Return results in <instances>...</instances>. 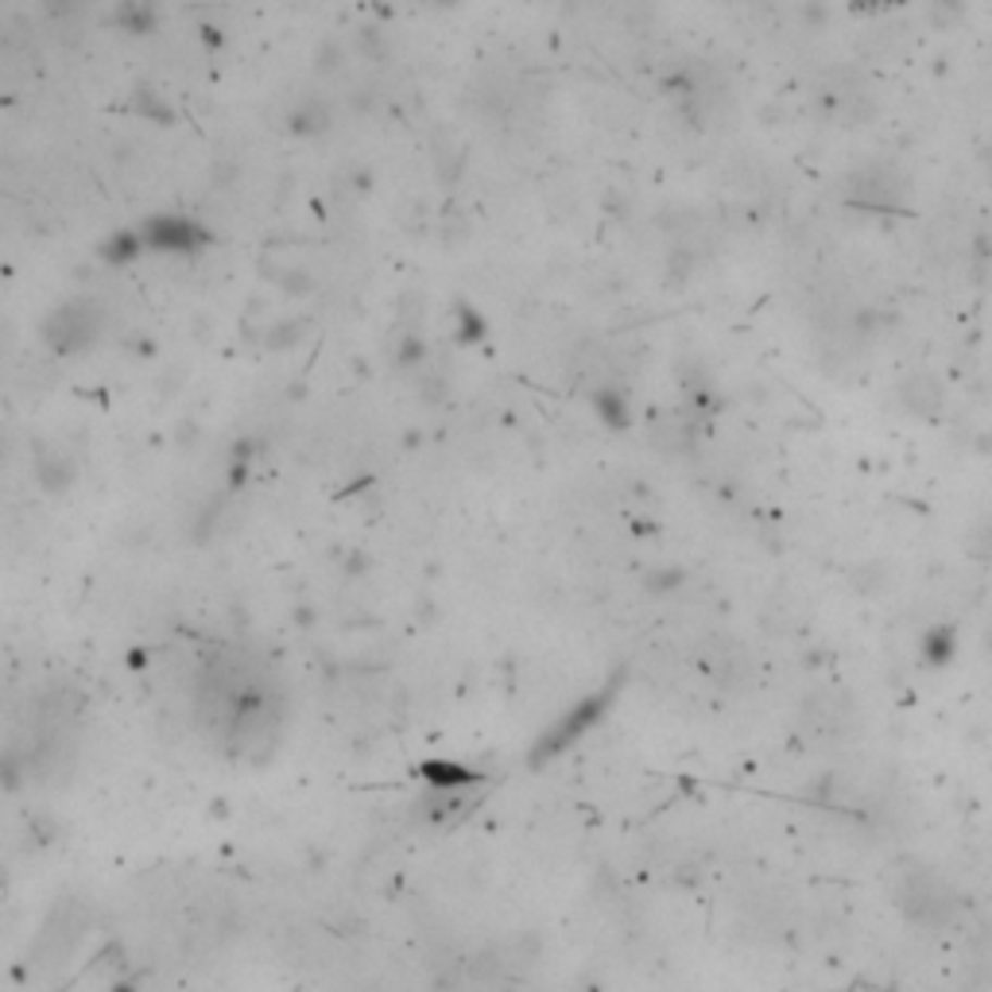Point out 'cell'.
I'll return each mask as SVG.
<instances>
[{
	"label": "cell",
	"mask_w": 992,
	"mask_h": 992,
	"mask_svg": "<svg viewBox=\"0 0 992 992\" xmlns=\"http://www.w3.org/2000/svg\"><path fill=\"white\" fill-rule=\"evenodd\" d=\"M148 248H144V237L140 230H116L113 237H106L98 245V257L106 260L109 268H128L136 264V260L144 257Z\"/></svg>",
	"instance_id": "cell-9"
},
{
	"label": "cell",
	"mask_w": 992,
	"mask_h": 992,
	"mask_svg": "<svg viewBox=\"0 0 992 992\" xmlns=\"http://www.w3.org/2000/svg\"><path fill=\"white\" fill-rule=\"evenodd\" d=\"M485 337H488L485 314H481L473 302L461 299L458 307H454V342H458V346H481Z\"/></svg>",
	"instance_id": "cell-11"
},
{
	"label": "cell",
	"mask_w": 992,
	"mask_h": 992,
	"mask_svg": "<svg viewBox=\"0 0 992 992\" xmlns=\"http://www.w3.org/2000/svg\"><path fill=\"white\" fill-rule=\"evenodd\" d=\"M962 16H966L962 0H934V9H930V24L934 27H954Z\"/></svg>",
	"instance_id": "cell-16"
},
{
	"label": "cell",
	"mask_w": 992,
	"mask_h": 992,
	"mask_svg": "<svg viewBox=\"0 0 992 992\" xmlns=\"http://www.w3.org/2000/svg\"><path fill=\"white\" fill-rule=\"evenodd\" d=\"M594 411L605 426H612V431H624V426L632 423L629 396H624L620 388H597L594 392Z\"/></svg>",
	"instance_id": "cell-12"
},
{
	"label": "cell",
	"mask_w": 992,
	"mask_h": 992,
	"mask_svg": "<svg viewBox=\"0 0 992 992\" xmlns=\"http://www.w3.org/2000/svg\"><path fill=\"white\" fill-rule=\"evenodd\" d=\"M423 357H426L423 337L408 334V337H404V342H399V349H396V361H399V369H416V364H423Z\"/></svg>",
	"instance_id": "cell-17"
},
{
	"label": "cell",
	"mask_w": 992,
	"mask_h": 992,
	"mask_svg": "<svg viewBox=\"0 0 992 992\" xmlns=\"http://www.w3.org/2000/svg\"><path fill=\"white\" fill-rule=\"evenodd\" d=\"M307 334V322H295V319H284L280 326H272V334H268V346H275V349H284V346H295L299 337Z\"/></svg>",
	"instance_id": "cell-14"
},
{
	"label": "cell",
	"mask_w": 992,
	"mask_h": 992,
	"mask_svg": "<svg viewBox=\"0 0 992 992\" xmlns=\"http://www.w3.org/2000/svg\"><path fill=\"white\" fill-rule=\"evenodd\" d=\"M133 113L140 116V121H148V124H160V128H168V124L178 121L175 109H171V101L163 98L160 89H151V86H136L133 89Z\"/></svg>",
	"instance_id": "cell-10"
},
{
	"label": "cell",
	"mask_w": 992,
	"mask_h": 992,
	"mask_svg": "<svg viewBox=\"0 0 992 992\" xmlns=\"http://www.w3.org/2000/svg\"><path fill=\"white\" fill-rule=\"evenodd\" d=\"M337 66H342V47H337V44H326V47L319 51V71L326 74V71H337Z\"/></svg>",
	"instance_id": "cell-20"
},
{
	"label": "cell",
	"mask_w": 992,
	"mask_h": 992,
	"mask_svg": "<svg viewBox=\"0 0 992 992\" xmlns=\"http://www.w3.org/2000/svg\"><path fill=\"white\" fill-rule=\"evenodd\" d=\"M423 776L434 783V788H458V783H473L478 776L466 768H458V764H438V760H426L423 764Z\"/></svg>",
	"instance_id": "cell-13"
},
{
	"label": "cell",
	"mask_w": 992,
	"mask_h": 992,
	"mask_svg": "<svg viewBox=\"0 0 992 992\" xmlns=\"http://www.w3.org/2000/svg\"><path fill=\"white\" fill-rule=\"evenodd\" d=\"M895 904L904 907V915L912 922L922 927H942V922L954 919L957 912V895L942 884L934 872H907L904 884H900V900Z\"/></svg>",
	"instance_id": "cell-2"
},
{
	"label": "cell",
	"mask_w": 992,
	"mask_h": 992,
	"mask_svg": "<svg viewBox=\"0 0 992 992\" xmlns=\"http://www.w3.org/2000/svg\"><path fill=\"white\" fill-rule=\"evenodd\" d=\"M144 237L148 252H163V257H195L210 245V230L198 225L186 213H156L144 225H136Z\"/></svg>",
	"instance_id": "cell-3"
},
{
	"label": "cell",
	"mask_w": 992,
	"mask_h": 992,
	"mask_svg": "<svg viewBox=\"0 0 992 992\" xmlns=\"http://www.w3.org/2000/svg\"><path fill=\"white\" fill-rule=\"evenodd\" d=\"M106 330H109V310L101 307L98 299H89V295L59 302V307H54L51 314L39 322V337H44V346L59 357L89 354V349L106 337Z\"/></svg>",
	"instance_id": "cell-1"
},
{
	"label": "cell",
	"mask_w": 992,
	"mask_h": 992,
	"mask_svg": "<svg viewBox=\"0 0 992 992\" xmlns=\"http://www.w3.org/2000/svg\"><path fill=\"white\" fill-rule=\"evenodd\" d=\"M82 9H86V0H44V12L51 20H74L82 16Z\"/></svg>",
	"instance_id": "cell-18"
},
{
	"label": "cell",
	"mask_w": 992,
	"mask_h": 992,
	"mask_svg": "<svg viewBox=\"0 0 992 992\" xmlns=\"http://www.w3.org/2000/svg\"><path fill=\"white\" fill-rule=\"evenodd\" d=\"M0 458H4V434H0Z\"/></svg>",
	"instance_id": "cell-23"
},
{
	"label": "cell",
	"mask_w": 992,
	"mask_h": 992,
	"mask_svg": "<svg viewBox=\"0 0 992 992\" xmlns=\"http://www.w3.org/2000/svg\"><path fill=\"white\" fill-rule=\"evenodd\" d=\"M357 51L369 54V59H384V51H388V47L381 44V32H376V27H364L361 36H357Z\"/></svg>",
	"instance_id": "cell-19"
},
{
	"label": "cell",
	"mask_w": 992,
	"mask_h": 992,
	"mask_svg": "<svg viewBox=\"0 0 992 992\" xmlns=\"http://www.w3.org/2000/svg\"><path fill=\"white\" fill-rule=\"evenodd\" d=\"M907 178L892 168H865L850 178V202L872 213H895L904 210Z\"/></svg>",
	"instance_id": "cell-4"
},
{
	"label": "cell",
	"mask_w": 992,
	"mask_h": 992,
	"mask_svg": "<svg viewBox=\"0 0 992 992\" xmlns=\"http://www.w3.org/2000/svg\"><path fill=\"white\" fill-rule=\"evenodd\" d=\"M431 4H438V9H454L458 0H431Z\"/></svg>",
	"instance_id": "cell-22"
},
{
	"label": "cell",
	"mask_w": 992,
	"mask_h": 992,
	"mask_svg": "<svg viewBox=\"0 0 992 992\" xmlns=\"http://www.w3.org/2000/svg\"><path fill=\"white\" fill-rule=\"evenodd\" d=\"M942 399H946L942 381L939 376H930V372H912V376H904V384H900V404H904V411H912V416H919V419L939 416Z\"/></svg>",
	"instance_id": "cell-5"
},
{
	"label": "cell",
	"mask_w": 992,
	"mask_h": 992,
	"mask_svg": "<svg viewBox=\"0 0 992 992\" xmlns=\"http://www.w3.org/2000/svg\"><path fill=\"white\" fill-rule=\"evenodd\" d=\"M330 106L322 98H302V101H295V109L287 113V128H292L295 136H322L330 128Z\"/></svg>",
	"instance_id": "cell-8"
},
{
	"label": "cell",
	"mask_w": 992,
	"mask_h": 992,
	"mask_svg": "<svg viewBox=\"0 0 992 992\" xmlns=\"http://www.w3.org/2000/svg\"><path fill=\"white\" fill-rule=\"evenodd\" d=\"M275 280V284L284 287V292H292V295H307V292H314V284H310V275L307 272H299V268H284V272H268Z\"/></svg>",
	"instance_id": "cell-15"
},
{
	"label": "cell",
	"mask_w": 992,
	"mask_h": 992,
	"mask_svg": "<svg viewBox=\"0 0 992 992\" xmlns=\"http://www.w3.org/2000/svg\"><path fill=\"white\" fill-rule=\"evenodd\" d=\"M198 39H202L206 47H225L222 27H213V24H202V27H198Z\"/></svg>",
	"instance_id": "cell-21"
},
{
	"label": "cell",
	"mask_w": 992,
	"mask_h": 992,
	"mask_svg": "<svg viewBox=\"0 0 992 992\" xmlns=\"http://www.w3.org/2000/svg\"><path fill=\"white\" fill-rule=\"evenodd\" d=\"M36 478L47 493H66L78 481V461L59 446L36 443Z\"/></svg>",
	"instance_id": "cell-6"
},
{
	"label": "cell",
	"mask_w": 992,
	"mask_h": 992,
	"mask_svg": "<svg viewBox=\"0 0 992 992\" xmlns=\"http://www.w3.org/2000/svg\"><path fill=\"white\" fill-rule=\"evenodd\" d=\"M109 24H113L116 32H124V36L140 39L160 27V9H156V0H121L113 9V16H109Z\"/></svg>",
	"instance_id": "cell-7"
}]
</instances>
